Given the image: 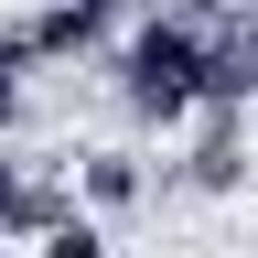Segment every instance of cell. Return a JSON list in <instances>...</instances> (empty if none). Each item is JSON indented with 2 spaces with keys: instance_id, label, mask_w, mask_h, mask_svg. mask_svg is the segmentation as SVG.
<instances>
[{
  "instance_id": "1",
  "label": "cell",
  "mask_w": 258,
  "mask_h": 258,
  "mask_svg": "<svg viewBox=\"0 0 258 258\" xmlns=\"http://www.w3.org/2000/svg\"><path fill=\"white\" fill-rule=\"evenodd\" d=\"M108 97H118V118H140V129H183L194 97H205V32L172 22V11H151L108 54Z\"/></svg>"
},
{
  "instance_id": "2",
  "label": "cell",
  "mask_w": 258,
  "mask_h": 258,
  "mask_svg": "<svg viewBox=\"0 0 258 258\" xmlns=\"http://www.w3.org/2000/svg\"><path fill=\"white\" fill-rule=\"evenodd\" d=\"M64 205H76V161L64 151H43V140L0 151V237H43Z\"/></svg>"
},
{
  "instance_id": "3",
  "label": "cell",
  "mask_w": 258,
  "mask_h": 258,
  "mask_svg": "<svg viewBox=\"0 0 258 258\" xmlns=\"http://www.w3.org/2000/svg\"><path fill=\"white\" fill-rule=\"evenodd\" d=\"M247 172H258V140H247V108H194V151H183V194H247Z\"/></svg>"
},
{
  "instance_id": "4",
  "label": "cell",
  "mask_w": 258,
  "mask_h": 258,
  "mask_svg": "<svg viewBox=\"0 0 258 258\" xmlns=\"http://www.w3.org/2000/svg\"><path fill=\"white\" fill-rule=\"evenodd\" d=\"M151 194H172V172H151L140 151H76V205L108 226V215H140Z\"/></svg>"
}]
</instances>
